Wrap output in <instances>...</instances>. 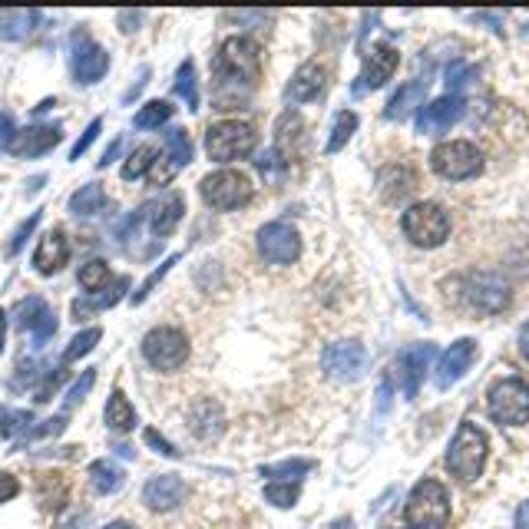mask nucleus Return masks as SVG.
<instances>
[{
	"label": "nucleus",
	"mask_w": 529,
	"mask_h": 529,
	"mask_svg": "<svg viewBox=\"0 0 529 529\" xmlns=\"http://www.w3.org/2000/svg\"><path fill=\"white\" fill-rule=\"evenodd\" d=\"M258 80V43L252 37H229L212 63L215 110H242Z\"/></svg>",
	"instance_id": "1"
},
{
	"label": "nucleus",
	"mask_w": 529,
	"mask_h": 529,
	"mask_svg": "<svg viewBox=\"0 0 529 529\" xmlns=\"http://www.w3.org/2000/svg\"><path fill=\"white\" fill-rule=\"evenodd\" d=\"M490 457V440L477 424H460V430L453 434L450 447H447V470L457 477L460 483H473L480 480L483 467H487Z\"/></svg>",
	"instance_id": "2"
},
{
	"label": "nucleus",
	"mask_w": 529,
	"mask_h": 529,
	"mask_svg": "<svg viewBox=\"0 0 529 529\" xmlns=\"http://www.w3.org/2000/svg\"><path fill=\"white\" fill-rule=\"evenodd\" d=\"M407 523L414 529H440L450 520V496L440 480H420L407 500Z\"/></svg>",
	"instance_id": "3"
},
{
	"label": "nucleus",
	"mask_w": 529,
	"mask_h": 529,
	"mask_svg": "<svg viewBox=\"0 0 529 529\" xmlns=\"http://www.w3.org/2000/svg\"><path fill=\"white\" fill-rule=\"evenodd\" d=\"M404 235L417 248H440L450 239V215L437 202H417L404 212Z\"/></svg>",
	"instance_id": "4"
},
{
	"label": "nucleus",
	"mask_w": 529,
	"mask_h": 529,
	"mask_svg": "<svg viewBox=\"0 0 529 529\" xmlns=\"http://www.w3.org/2000/svg\"><path fill=\"white\" fill-rule=\"evenodd\" d=\"M199 192H202L205 205H212V209H219V212H232L252 202L255 186H252V179L242 176V172L219 169V172H209V176L199 182Z\"/></svg>",
	"instance_id": "5"
},
{
	"label": "nucleus",
	"mask_w": 529,
	"mask_h": 529,
	"mask_svg": "<svg viewBox=\"0 0 529 529\" xmlns=\"http://www.w3.org/2000/svg\"><path fill=\"white\" fill-rule=\"evenodd\" d=\"M255 149V129L239 120H225L209 126L205 133V153L212 163H235V159L252 156Z\"/></svg>",
	"instance_id": "6"
},
{
	"label": "nucleus",
	"mask_w": 529,
	"mask_h": 529,
	"mask_svg": "<svg viewBox=\"0 0 529 529\" xmlns=\"http://www.w3.org/2000/svg\"><path fill=\"white\" fill-rule=\"evenodd\" d=\"M490 417L503 427H520L529 420V384L520 377H503L487 394Z\"/></svg>",
	"instance_id": "7"
},
{
	"label": "nucleus",
	"mask_w": 529,
	"mask_h": 529,
	"mask_svg": "<svg viewBox=\"0 0 529 529\" xmlns=\"http://www.w3.org/2000/svg\"><path fill=\"white\" fill-rule=\"evenodd\" d=\"M430 166H434L437 176L444 179H473L483 172V153L467 139H450V143H440L434 153H430Z\"/></svg>",
	"instance_id": "8"
},
{
	"label": "nucleus",
	"mask_w": 529,
	"mask_h": 529,
	"mask_svg": "<svg viewBox=\"0 0 529 529\" xmlns=\"http://www.w3.org/2000/svg\"><path fill=\"white\" fill-rule=\"evenodd\" d=\"M143 358L156 367V371H179L189 361V338L179 328H153L143 338Z\"/></svg>",
	"instance_id": "9"
},
{
	"label": "nucleus",
	"mask_w": 529,
	"mask_h": 529,
	"mask_svg": "<svg viewBox=\"0 0 529 529\" xmlns=\"http://www.w3.org/2000/svg\"><path fill=\"white\" fill-rule=\"evenodd\" d=\"M255 245H258V255H262L268 265H291V262H298V255H301V235L291 222L262 225L255 235Z\"/></svg>",
	"instance_id": "10"
},
{
	"label": "nucleus",
	"mask_w": 529,
	"mask_h": 529,
	"mask_svg": "<svg viewBox=\"0 0 529 529\" xmlns=\"http://www.w3.org/2000/svg\"><path fill=\"white\" fill-rule=\"evenodd\" d=\"M463 301L483 315H496L510 305V285L493 272H473L463 278Z\"/></svg>",
	"instance_id": "11"
},
{
	"label": "nucleus",
	"mask_w": 529,
	"mask_h": 529,
	"mask_svg": "<svg viewBox=\"0 0 529 529\" xmlns=\"http://www.w3.org/2000/svg\"><path fill=\"white\" fill-rule=\"evenodd\" d=\"M367 367V351L361 341H338L328 344L325 354H321V371L334 381H354L361 377Z\"/></svg>",
	"instance_id": "12"
},
{
	"label": "nucleus",
	"mask_w": 529,
	"mask_h": 529,
	"mask_svg": "<svg viewBox=\"0 0 529 529\" xmlns=\"http://www.w3.org/2000/svg\"><path fill=\"white\" fill-rule=\"evenodd\" d=\"M70 70L73 80L90 86L96 80H103V73L110 70V53H106L100 43L90 40L86 34L73 37V53H70Z\"/></svg>",
	"instance_id": "13"
},
{
	"label": "nucleus",
	"mask_w": 529,
	"mask_h": 529,
	"mask_svg": "<svg viewBox=\"0 0 529 529\" xmlns=\"http://www.w3.org/2000/svg\"><path fill=\"white\" fill-rule=\"evenodd\" d=\"M14 321L20 331L30 334V341H34V348H43L53 334H57V315L50 311V305L43 298H24L20 305L14 308Z\"/></svg>",
	"instance_id": "14"
},
{
	"label": "nucleus",
	"mask_w": 529,
	"mask_h": 529,
	"mask_svg": "<svg viewBox=\"0 0 529 529\" xmlns=\"http://www.w3.org/2000/svg\"><path fill=\"white\" fill-rule=\"evenodd\" d=\"M397 63H401V57H397L394 47H387V43H374V47L364 53V70H361L358 83H354V93H367V90L384 86L394 77Z\"/></svg>",
	"instance_id": "15"
},
{
	"label": "nucleus",
	"mask_w": 529,
	"mask_h": 529,
	"mask_svg": "<svg viewBox=\"0 0 529 529\" xmlns=\"http://www.w3.org/2000/svg\"><path fill=\"white\" fill-rule=\"evenodd\" d=\"M463 116V100L460 96H440L434 103H424L417 113V129L424 136L447 133V129Z\"/></svg>",
	"instance_id": "16"
},
{
	"label": "nucleus",
	"mask_w": 529,
	"mask_h": 529,
	"mask_svg": "<svg viewBox=\"0 0 529 529\" xmlns=\"http://www.w3.org/2000/svg\"><path fill=\"white\" fill-rule=\"evenodd\" d=\"M477 358V341L473 338H460L457 344H450V348L440 354L437 361V387H453L460 381L463 374H467V367Z\"/></svg>",
	"instance_id": "17"
},
{
	"label": "nucleus",
	"mask_w": 529,
	"mask_h": 529,
	"mask_svg": "<svg viewBox=\"0 0 529 529\" xmlns=\"http://www.w3.org/2000/svg\"><path fill=\"white\" fill-rule=\"evenodd\" d=\"M182 212H186V199H182V192H169V196H159L156 202L146 205L143 219H146L149 229L159 235V239H166V235L176 232V225L182 222Z\"/></svg>",
	"instance_id": "18"
},
{
	"label": "nucleus",
	"mask_w": 529,
	"mask_h": 529,
	"mask_svg": "<svg viewBox=\"0 0 529 529\" xmlns=\"http://www.w3.org/2000/svg\"><path fill=\"white\" fill-rule=\"evenodd\" d=\"M182 496H186V483H182L176 473H159V477H153L143 487V503L153 513L176 510V506L182 503Z\"/></svg>",
	"instance_id": "19"
},
{
	"label": "nucleus",
	"mask_w": 529,
	"mask_h": 529,
	"mask_svg": "<svg viewBox=\"0 0 529 529\" xmlns=\"http://www.w3.org/2000/svg\"><path fill=\"white\" fill-rule=\"evenodd\" d=\"M70 258V242L67 235H63L60 229L47 232L43 239L37 242V252H34V268L40 275H57L63 265H67Z\"/></svg>",
	"instance_id": "20"
},
{
	"label": "nucleus",
	"mask_w": 529,
	"mask_h": 529,
	"mask_svg": "<svg viewBox=\"0 0 529 529\" xmlns=\"http://www.w3.org/2000/svg\"><path fill=\"white\" fill-rule=\"evenodd\" d=\"M60 126H30V129H20L14 136V143H10V153L14 156H43L47 149H53L60 143Z\"/></svg>",
	"instance_id": "21"
},
{
	"label": "nucleus",
	"mask_w": 529,
	"mask_h": 529,
	"mask_svg": "<svg viewBox=\"0 0 529 529\" xmlns=\"http://www.w3.org/2000/svg\"><path fill=\"white\" fill-rule=\"evenodd\" d=\"M189 430L196 434L199 440H215L225 430V414H222V407L215 404V401H199V404H192L189 410Z\"/></svg>",
	"instance_id": "22"
},
{
	"label": "nucleus",
	"mask_w": 529,
	"mask_h": 529,
	"mask_svg": "<svg viewBox=\"0 0 529 529\" xmlns=\"http://www.w3.org/2000/svg\"><path fill=\"white\" fill-rule=\"evenodd\" d=\"M434 354H437L434 344H414V348L401 354V374H404V394L407 397L417 394L420 377H424L430 361H434Z\"/></svg>",
	"instance_id": "23"
},
{
	"label": "nucleus",
	"mask_w": 529,
	"mask_h": 529,
	"mask_svg": "<svg viewBox=\"0 0 529 529\" xmlns=\"http://www.w3.org/2000/svg\"><path fill=\"white\" fill-rule=\"evenodd\" d=\"M325 86H328V73L321 70L318 63H308V67H301L295 77H291L288 96L295 103H311V100H318V96L325 93Z\"/></svg>",
	"instance_id": "24"
},
{
	"label": "nucleus",
	"mask_w": 529,
	"mask_h": 529,
	"mask_svg": "<svg viewBox=\"0 0 529 529\" xmlns=\"http://www.w3.org/2000/svg\"><path fill=\"white\" fill-rule=\"evenodd\" d=\"M103 420L113 434H129V430L136 427V410H133V404H129V397L120 391V387H116V391L110 394V401H106Z\"/></svg>",
	"instance_id": "25"
},
{
	"label": "nucleus",
	"mask_w": 529,
	"mask_h": 529,
	"mask_svg": "<svg viewBox=\"0 0 529 529\" xmlns=\"http://www.w3.org/2000/svg\"><path fill=\"white\" fill-rule=\"evenodd\" d=\"M106 205V192L100 182H90V186H83L80 192H73L70 196V212L77 215V219H86V215H96Z\"/></svg>",
	"instance_id": "26"
},
{
	"label": "nucleus",
	"mask_w": 529,
	"mask_h": 529,
	"mask_svg": "<svg viewBox=\"0 0 529 529\" xmlns=\"http://www.w3.org/2000/svg\"><path fill=\"white\" fill-rule=\"evenodd\" d=\"M90 480H93V490L96 493H116V490L123 487L126 473L116 467V463H110V460H96L93 467H90Z\"/></svg>",
	"instance_id": "27"
},
{
	"label": "nucleus",
	"mask_w": 529,
	"mask_h": 529,
	"mask_svg": "<svg viewBox=\"0 0 529 529\" xmlns=\"http://www.w3.org/2000/svg\"><path fill=\"white\" fill-rule=\"evenodd\" d=\"M163 159H169V166L176 172L192 163V139H189L186 129H169V133H166V156Z\"/></svg>",
	"instance_id": "28"
},
{
	"label": "nucleus",
	"mask_w": 529,
	"mask_h": 529,
	"mask_svg": "<svg viewBox=\"0 0 529 529\" xmlns=\"http://www.w3.org/2000/svg\"><path fill=\"white\" fill-rule=\"evenodd\" d=\"M77 282H80V288L90 291V295H96V291H106V285L116 282V278L110 275V265H106L103 258H93V262H86L80 268Z\"/></svg>",
	"instance_id": "29"
},
{
	"label": "nucleus",
	"mask_w": 529,
	"mask_h": 529,
	"mask_svg": "<svg viewBox=\"0 0 529 529\" xmlns=\"http://www.w3.org/2000/svg\"><path fill=\"white\" fill-rule=\"evenodd\" d=\"M40 20L37 10H17V14H0V37L7 40H17V37H27L34 24Z\"/></svg>",
	"instance_id": "30"
},
{
	"label": "nucleus",
	"mask_w": 529,
	"mask_h": 529,
	"mask_svg": "<svg viewBox=\"0 0 529 529\" xmlns=\"http://www.w3.org/2000/svg\"><path fill=\"white\" fill-rule=\"evenodd\" d=\"M172 93L182 96L186 100L189 110H199V90H196V67H192V60H186L176 73V83H172Z\"/></svg>",
	"instance_id": "31"
},
{
	"label": "nucleus",
	"mask_w": 529,
	"mask_h": 529,
	"mask_svg": "<svg viewBox=\"0 0 529 529\" xmlns=\"http://www.w3.org/2000/svg\"><path fill=\"white\" fill-rule=\"evenodd\" d=\"M169 116H172V106L166 100H153L133 116V126L136 129H159L163 123H169Z\"/></svg>",
	"instance_id": "32"
},
{
	"label": "nucleus",
	"mask_w": 529,
	"mask_h": 529,
	"mask_svg": "<svg viewBox=\"0 0 529 529\" xmlns=\"http://www.w3.org/2000/svg\"><path fill=\"white\" fill-rule=\"evenodd\" d=\"M156 149L153 146H139V149H133V156L126 159V166H123V179L126 182H133V179H139V176H146L149 169L156 166Z\"/></svg>",
	"instance_id": "33"
},
{
	"label": "nucleus",
	"mask_w": 529,
	"mask_h": 529,
	"mask_svg": "<svg viewBox=\"0 0 529 529\" xmlns=\"http://www.w3.org/2000/svg\"><path fill=\"white\" fill-rule=\"evenodd\" d=\"M103 338V331L100 328H86V331H80L77 338L70 341V348L63 351V361L67 364H73V361H80V358H86L93 348H96V341Z\"/></svg>",
	"instance_id": "34"
},
{
	"label": "nucleus",
	"mask_w": 529,
	"mask_h": 529,
	"mask_svg": "<svg viewBox=\"0 0 529 529\" xmlns=\"http://www.w3.org/2000/svg\"><path fill=\"white\" fill-rule=\"evenodd\" d=\"M420 100V83H407L404 90H397V96L391 103H387V120H401V116L410 113V106Z\"/></svg>",
	"instance_id": "35"
},
{
	"label": "nucleus",
	"mask_w": 529,
	"mask_h": 529,
	"mask_svg": "<svg viewBox=\"0 0 529 529\" xmlns=\"http://www.w3.org/2000/svg\"><path fill=\"white\" fill-rule=\"evenodd\" d=\"M358 129V116H354L351 110H344V113H338V123H334V129H331V139H328V153H338V149L348 143L351 139V133Z\"/></svg>",
	"instance_id": "36"
},
{
	"label": "nucleus",
	"mask_w": 529,
	"mask_h": 529,
	"mask_svg": "<svg viewBox=\"0 0 529 529\" xmlns=\"http://www.w3.org/2000/svg\"><path fill=\"white\" fill-rule=\"evenodd\" d=\"M265 500L288 510V506H295V500H298V483H268Z\"/></svg>",
	"instance_id": "37"
},
{
	"label": "nucleus",
	"mask_w": 529,
	"mask_h": 529,
	"mask_svg": "<svg viewBox=\"0 0 529 529\" xmlns=\"http://www.w3.org/2000/svg\"><path fill=\"white\" fill-rule=\"evenodd\" d=\"M30 417L27 410H10V407H0V434L4 437H14L17 430H24L30 424Z\"/></svg>",
	"instance_id": "38"
},
{
	"label": "nucleus",
	"mask_w": 529,
	"mask_h": 529,
	"mask_svg": "<svg viewBox=\"0 0 529 529\" xmlns=\"http://www.w3.org/2000/svg\"><path fill=\"white\" fill-rule=\"evenodd\" d=\"M176 262H179V255H169V258H166V262H163V265H159V268H156V272H153V275H149L143 285H139V291H136V295H133V305H139V301H143V298L149 295V291H153V288H156L159 282H163V278L169 275V268H172V265H176Z\"/></svg>",
	"instance_id": "39"
},
{
	"label": "nucleus",
	"mask_w": 529,
	"mask_h": 529,
	"mask_svg": "<svg viewBox=\"0 0 529 529\" xmlns=\"http://www.w3.org/2000/svg\"><path fill=\"white\" fill-rule=\"evenodd\" d=\"M37 225H40V212H34V215H30V219H27L24 225H20L17 232H14V239H10V245H7V255H17L20 248H24V242L30 239V232L37 229Z\"/></svg>",
	"instance_id": "40"
},
{
	"label": "nucleus",
	"mask_w": 529,
	"mask_h": 529,
	"mask_svg": "<svg viewBox=\"0 0 529 529\" xmlns=\"http://www.w3.org/2000/svg\"><path fill=\"white\" fill-rule=\"evenodd\" d=\"M100 129H103V120H93L90 126H86V133L77 139V146L70 149V159H80V156L86 153V149H90V143H93V139L100 136Z\"/></svg>",
	"instance_id": "41"
},
{
	"label": "nucleus",
	"mask_w": 529,
	"mask_h": 529,
	"mask_svg": "<svg viewBox=\"0 0 529 529\" xmlns=\"http://www.w3.org/2000/svg\"><path fill=\"white\" fill-rule=\"evenodd\" d=\"M255 166L262 169V176H265V179H275L278 172H285L282 156H278V153H262V156L255 159Z\"/></svg>",
	"instance_id": "42"
},
{
	"label": "nucleus",
	"mask_w": 529,
	"mask_h": 529,
	"mask_svg": "<svg viewBox=\"0 0 529 529\" xmlns=\"http://www.w3.org/2000/svg\"><path fill=\"white\" fill-rule=\"evenodd\" d=\"M143 440H146L149 447H156V453H163V457H179V450L172 447L169 440H166L163 434H159V430H153V427L146 430V434H143Z\"/></svg>",
	"instance_id": "43"
},
{
	"label": "nucleus",
	"mask_w": 529,
	"mask_h": 529,
	"mask_svg": "<svg viewBox=\"0 0 529 529\" xmlns=\"http://www.w3.org/2000/svg\"><path fill=\"white\" fill-rule=\"evenodd\" d=\"M93 381H96V371H83L80 381L67 391V407H70V404H77V401H83L86 391H90V387H93Z\"/></svg>",
	"instance_id": "44"
},
{
	"label": "nucleus",
	"mask_w": 529,
	"mask_h": 529,
	"mask_svg": "<svg viewBox=\"0 0 529 529\" xmlns=\"http://www.w3.org/2000/svg\"><path fill=\"white\" fill-rule=\"evenodd\" d=\"M20 493V483L14 473H0V503L14 500V496Z\"/></svg>",
	"instance_id": "45"
},
{
	"label": "nucleus",
	"mask_w": 529,
	"mask_h": 529,
	"mask_svg": "<svg viewBox=\"0 0 529 529\" xmlns=\"http://www.w3.org/2000/svg\"><path fill=\"white\" fill-rule=\"evenodd\" d=\"M116 20H120V27L126 30V34H133V30H139L136 24H139V20H143V14H139V10H133V14H129V10H126V14H120Z\"/></svg>",
	"instance_id": "46"
},
{
	"label": "nucleus",
	"mask_w": 529,
	"mask_h": 529,
	"mask_svg": "<svg viewBox=\"0 0 529 529\" xmlns=\"http://www.w3.org/2000/svg\"><path fill=\"white\" fill-rule=\"evenodd\" d=\"M120 146H123V139H116V143H113L110 149H106V156L100 159V169H106V166L113 163V159H116V153H120Z\"/></svg>",
	"instance_id": "47"
},
{
	"label": "nucleus",
	"mask_w": 529,
	"mask_h": 529,
	"mask_svg": "<svg viewBox=\"0 0 529 529\" xmlns=\"http://www.w3.org/2000/svg\"><path fill=\"white\" fill-rule=\"evenodd\" d=\"M520 351H523V358L529 361V321H526L523 331H520Z\"/></svg>",
	"instance_id": "48"
},
{
	"label": "nucleus",
	"mask_w": 529,
	"mask_h": 529,
	"mask_svg": "<svg viewBox=\"0 0 529 529\" xmlns=\"http://www.w3.org/2000/svg\"><path fill=\"white\" fill-rule=\"evenodd\" d=\"M516 529H529V503L516 513Z\"/></svg>",
	"instance_id": "49"
},
{
	"label": "nucleus",
	"mask_w": 529,
	"mask_h": 529,
	"mask_svg": "<svg viewBox=\"0 0 529 529\" xmlns=\"http://www.w3.org/2000/svg\"><path fill=\"white\" fill-rule=\"evenodd\" d=\"M103 529H139L136 523H126V520H113V523H106Z\"/></svg>",
	"instance_id": "50"
},
{
	"label": "nucleus",
	"mask_w": 529,
	"mask_h": 529,
	"mask_svg": "<svg viewBox=\"0 0 529 529\" xmlns=\"http://www.w3.org/2000/svg\"><path fill=\"white\" fill-rule=\"evenodd\" d=\"M4 334H7V315L0 311V354H4Z\"/></svg>",
	"instance_id": "51"
},
{
	"label": "nucleus",
	"mask_w": 529,
	"mask_h": 529,
	"mask_svg": "<svg viewBox=\"0 0 529 529\" xmlns=\"http://www.w3.org/2000/svg\"><path fill=\"white\" fill-rule=\"evenodd\" d=\"M338 529H351V520H341V523H338Z\"/></svg>",
	"instance_id": "52"
}]
</instances>
